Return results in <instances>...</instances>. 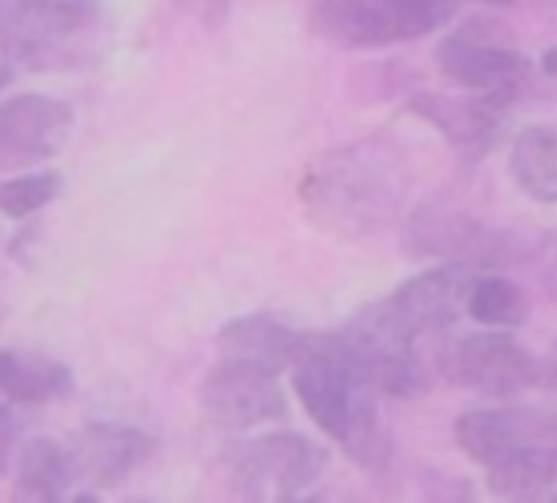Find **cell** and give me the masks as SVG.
I'll use <instances>...</instances> for the list:
<instances>
[{
    "label": "cell",
    "mask_w": 557,
    "mask_h": 503,
    "mask_svg": "<svg viewBox=\"0 0 557 503\" xmlns=\"http://www.w3.org/2000/svg\"><path fill=\"white\" fill-rule=\"evenodd\" d=\"M413 160L395 137H360L326 148L304 167L300 204L308 219L337 239H380L410 212Z\"/></svg>",
    "instance_id": "obj_1"
},
{
    "label": "cell",
    "mask_w": 557,
    "mask_h": 503,
    "mask_svg": "<svg viewBox=\"0 0 557 503\" xmlns=\"http://www.w3.org/2000/svg\"><path fill=\"white\" fill-rule=\"evenodd\" d=\"M288 372H293L296 402L331 443L372 474L391 466L395 443L380 413L383 398L360 379L357 367L331 344V337L308 334V349Z\"/></svg>",
    "instance_id": "obj_2"
},
{
    "label": "cell",
    "mask_w": 557,
    "mask_h": 503,
    "mask_svg": "<svg viewBox=\"0 0 557 503\" xmlns=\"http://www.w3.org/2000/svg\"><path fill=\"white\" fill-rule=\"evenodd\" d=\"M474 273L478 269L455 262H441L433 269L413 273L395 292L352 314L342 326V334L360 344H372V349L421 352L425 356L429 341H441L455 329Z\"/></svg>",
    "instance_id": "obj_3"
},
{
    "label": "cell",
    "mask_w": 557,
    "mask_h": 503,
    "mask_svg": "<svg viewBox=\"0 0 557 503\" xmlns=\"http://www.w3.org/2000/svg\"><path fill=\"white\" fill-rule=\"evenodd\" d=\"M96 0H0V53L15 65L53 73L96 53Z\"/></svg>",
    "instance_id": "obj_4"
},
{
    "label": "cell",
    "mask_w": 557,
    "mask_h": 503,
    "mask_svg": "<svg viewBox=\"0 0 557 503\" xmlns=\"http://www.w3.org/2000/svg\"><path fill=\"white\" fill-rule=\"evenodd\" d=\"M403 247L413 257H436V262L470 265V269H505L520 265L531 254V242L512 227H497L455 204L429 201L410 209L403 219Z\"/></svg>",
    "instance_id": "obj_5"
},
{
    "label": "cell",
    "mask_w": 557,
    "mask_h": 503,
    "mask_svg": "<svg viewBox=\"0 0 557 503\" xmlns=\"http://www.w3.org/2000/svg\"><path fill=\"white\" fill-rule=\"evenodd\" d=\"M436 65L459 91L497 99L505 106H512L531 80V61L523 58L516 35L490 15L455 23L436 46Z\"/></svg>",
    "instance_id": "obj_6"
},
{
    "label": "cell",
    "mask_w": 557,
    "mask_h": 503,
    "mask_svg": "<svg viewBox=\"0 0 557 503\" xmlns=\"http://www.w3.org/2000/svg\"><path fill=\"white\" fill-rule=\"evenodd\" d=\"M459 8L444 0H308V23L345 50L418 42L447 27Z\"/></svg>",
    "instance_id": "obj_7"
},
{
    "label": "cell",
    "mask_w": 557,
    "mask_h": 503,
    "mask_svg": "<svg viewBox=\"0 0 557 503\" xmlns=\"http://www.w3.org/2000/svg\"><path fill=\"white\" fill-rule=\"evenodd\" d=\"M436 372L462 390L485 398H520L543 382V364L535 352L512 337V329H474L462 337H444L436 349Z\"/></svg>",
    "instance_id": "obj_8"
},
{
    "label": "cell",
    "mask_w": 557,
    "mask_h": 503,
    "mask_svg": "<svg viewBox=\"0 0 557 503\" xmlns=\"http://www.w3.org/2000/svg\"><path fill=\"white\" fill-rule=\"evenodd\" d=\"M326 474V447L300 431H262L227 451V481L247 500L304 496Z\"/></svg>",
    "instance_id": "obj_9"
},
{
    "label": "cell",
    "mask_w": 557,
    "mask_h": 503,
    "mask_svg": "<svg viewBox=\"0 0 557 503\" xmlns=\"http://www.w3.org/2000/svg\"><path fill=\"white\" fill-rule=\"evenodd\" d=\"M198 402L209 420L227 431H255L265 424H281L288 416V394L277 372L224 356L201 382Z\"/></svg>",
    "instance_id": "obj_10"
},
{
    "label": "cell",
    "mask_w": 557,
    "mask_h": 503,
    "mask_svg": "<svg viewBox=\"0 0 557 503\" xmlns=\"http://www.w3.org/2000/svg\"><path fill=\"white\" fill-rule=\"evenodd\" d=\"M73 106L42 91L0 99V167H35L65 152L73 140Z\"/></svg>",
    "instance_id": "obj_11"
},
{
    "label": "cell",
    "mask_w": 557,
    "mask_h": 503,
    "mask_svg": "<svg viewBox=\"0 0 557 503\" xmlns=\"http://www.w3.org/2000/svg\"><path fill=\"white\" fill-rule=\"evenodd\" d=\"M406 110L413 117H421L425 125H433L436 133L467 160H482L493 148V140L500 137L505 125V102L470 96V91H413L406 99Z\"/></svg>",
    "instance_id": "obj_12"
},
{
    "label": "cell",
    "mask_w": 557,
    "mask_h": 503,
    "mask_svg": "<svg viewBox=\"0 0 557 503\" xmlns=\"http://www.w3.org/2000/svg\"><path fill=\"white\" fill-rule=\"evenodd\" d=\"M535 439H557V413L516 405H485L467 408L455 420V443L478 466H493L497 458L512 454L516 447H528Z\"/></svg>",
    "instance_id": "obj_13"
},
{
    "label": "cell",
    "mask_w": 557,
    "mask_h": 503,
    "mask_svg": "<svg viewBox=\"0 0 557 503\" xmlns=\"http://www.w3.org/2000/svg\"><path fill=\"white\" fill-rule=\"evenodd\" d=\"M73 454L81 466V481H88L91 489H114L152 458L156 439L133 424L99 420L73 439Z\"/></svg>",
    "instance_id": "obj_14"
},
{
    "label": "cell",
    "mask_w": 557,
    "mask_h": 503,
    "mask_svg": "<svg viewBox=\"0 0 557 503\" xmlns=\"http://www.w3.org/2000/svg\"><path fill=\"white\" fill-rule=\"evenodd\" d=\"M216 349L224 360H243V364L281 375L308 349V334L273 314H243V318L224 322V329L216 334Z\"/></svg>",
    "instance_id": "obj_15"
},
{
    "label": "cell",
    "mask_w": 557,
    "mask_h": 503,
    "mask_svg": "<svg viewBox=\"0 0 557 503\" xmlns=\"http://www.w3.org/2000/svg\"><path fill=\"white\" fill-rule=\"evenodd\" d=\"M81 485V466H76L73 443H58L50 436L27 439L15 451V485L12 496L23 503H53L65 500Z\"/></svg>",
    "instance_id": "obj_16"
},
{
    "label": "cell",
    "mask_w": 557,
    "mask_h": 503,
    "mask_svg": "<svg viewBox=\"0 0 557 503\" xmlns=\"http://www.w3.org/2000/svg\"><path fill=\"white\" fill-rule=\"evenodd\" d=\"M73 390V372L42 352H0V398L8 405H42Z\"/></svg>",
    "instance_id": "obj_17"
},
{
    "label": "cell",
    "mask_w": 557,
    "mask_h": 503,
    "mask_svg": "<svg viewBox=\"0 0 557 503\" xmlns=\"http://www.w3.org/2000/svg\"><path fill=\"white\" fill-rule=\"evenodd\" d=\"M508 175L523 198L557 204V125H528L508 148Z\"/></svg>",
    "instance_id": "obj_18"
},
{
    "label": "cell",
    "mask_w": 557,
    "mask_h": 503,
    "mask_svg": "<svg viewBox=\"0 0 557 503\" xmlns=\"http://www.w3.org/2000/svg\"><path fill=\"white\" fill-rule=\"evenodd\" d=\"M462 314L490 329H516L528 322V295L516 280H508L505 273H474L467 288V303Z\"/></svg>",
    "instance_id": "obj_19"
},
{
    "label": "cell",
    "mask_w": 557,
    "mask_h": 503,
    "mask_svg": "<svg viewBox=\"0 0 557 503\" xmlns=\"http://www.w3.org/2000/svg\"><path fill=\"white\" fill-rule=\"evenodd\" d=\"M61 186L65 183L53 171H23V175H12L0 183V212L8 219H27L35 212H42L50 201H58Z\"/></svg>",
    "instance_id": "obj_20"
},
{
    "label": "cell",
    "mask_w": 557,
    "mask_h": 503,
    "mask_svg": "<svg viewBox=\"0 0 557 503\" xmlns=\"http://www.w3.org/2000/svg\"><path fill=\"white\" fill-rule=\"evenodd\" d=\"M15 443H20V420H15L12 405H0V477L12 469Z\"/></svg>",
    "instance_id": "obj_21"
},
{
    "label": "cell",
    "mask_w": 557,
    "mask_h": 503,
    "mask_svg": "<svg viewBox=\"0 0 557 503\" xmlns=\"http://www.w3.org/2000/svg\"><path fill=\"white\" fill-rule=\"evenodd\" d=\"M539 68H543V76H554L557 80V46H550V50L539 58Z\"/></svg>",
    "instance_id": "obj_22"
},
{
    "label": "cell",
    "mask_w": 557,
    "mask_h": 503,
    "mask_svg": "<svg viewBox=\"0 0 557 503\" xmlns=\"http://www.w3.org/2000/svg\"><path fill=\"white\" fill-rule=\"evenodd\" d=\"M444 4H455V8H459L462 0H444ZM482 4H508V0H482Z\"/></svg>",
    "instance_id": "obj_23"
},
{
    "label": "cell",
    "mask_w": 557,
    "mask_h": 503,
    "mask_svg": "<svg viewBox=\"0 0 557 503\" xmlns=\"http://www.w3.org/2000/svg\"><path fill=\"white\" fill-rule=\"evenodd\" d=\"M4 84H8V68L0 65V91H4Z\"/></svg>",
    "instance_id": "obj_24"
},
{
    "label": "cell",
    "mask_w": 557,
    "mask_h": 503,
    "mask_svg": "<svg viewBox=\"0 0 557 503\" xmlns=\"http://www.w3.org/2000/svg\"><path fill=\"white\" fill-rule=\"evenodd\" d=\"M0 405H8V402H4V398H0Z\"/></svg>",
    "instance_id": "obj_25"
}]
</instances>
